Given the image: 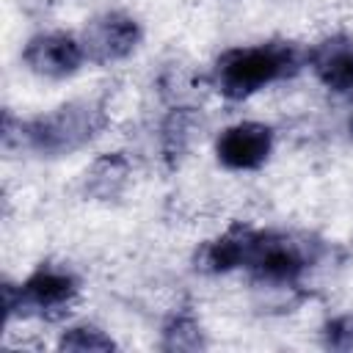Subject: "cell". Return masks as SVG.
I'll return each mask as SVG.
<instances>
[{
    "instance_id": "1",
    "label": "cell",
    "mask_w": 353,
    "mask_h": 353,
    "mask_svg": "<svg viewBox=\"0 0 353 353\" xmlns=\"http://www.w3.org/2000/svg\"><path fill=\"white\" fill-rule=\"evenodd\" d=\"M301 66V52L290 41H268L251 47H232L218 55L212 66V85L229 99H245Z\"/></svg>"
},
{
    "instance_id": "2",
    "label": "cell",
    "mask_w": 353,
    "mask_h": 353,
    "mask_svg": "<svg viewBox=\"0 0 353 353\" xmlns=\"http://www.w3.org/2000/svg\"><path fill=\"white\" fill-rule=\"evenodd\" d=\"M105 124V116L91 102H69L19 124V143L44 157H61L85 146Z\"/></svg>"
},
{
    "instance_id": "3",
    "label": "cell",
    "mask_w": 353,
    "mask_h": 353,
    "mask_svg": "<svg viewBox=\"0 0 353 353\" xmlns=\"http://www.w3.org/2000/svg\"><path fill=\"white\" fill-rule=\"evenodd\" d=\"M309 262H312V251L303 240L281 232L254 229L243 268L251 270V276L262 284L287 287V284H295L309 270Z\"/></svg>"
},
{
    "instance_id": "4",
    "label": "cell",
    "mask_w": 353,
    "mask_h": 353,
    "mask_svg": "<svg viewBox=\"0 0 353 353\" xmlns=\"http://www.w3.org/2000/svg\"><path fill=\"white\" fill-rule=\"evenodd\" d=\"M6 312L22 314H41L55 317L61 314L80 292V281L69 268L58 265H39L19 287L6 284Z\"/></svg>"
},
{
    "instance_id": "5",
    "label": "cell",
    "mask_w": 353,
    "mask_h": 353,
    "mask_svg": "<svg viewBox=\"0 0 353 353\" xmlns=\"http://www.w3.org/2000/svg\"><path fill=\"white\" fill-rule=\"evenodd\" d=\"M85 61L94 63H116L127 58L141 41V25L121 11H108L88 22L80 36Z\"/></svg>"
},
{
    "instance_id": "6",
    "label": "cell",
    "mask_w": 353,
    "mask_h": 353,
    "mask_svg": "<svg viewBox=\"0 0 353 353\" xmlns=\"http://www.w3.org/2000/svg\"><path fill=\"white\" fill-rule=\"evenodd\" d=\"M273 152V130L262 121H237L215 141V157L229 171H254Z\"/></svg>"
},
{
    "instance_id": "7",
    "label": "cell",
    "mask_w": 353,
    "mask_h": 353,
    "mask_svg": "<svg viewBox=\"0 0 353 353\" xmlns=\"http://www.w3.org/2000/svg\"><path fill=\"white\" fill-rule=\"evenodd\" d=\"M22 61L33 74L61 80L74 74L83 66L85 50H83V41L72 33H39L25 44Z\"/></svg>"
},
{
    "instance_id": "8",
    "label": "cell",
    "mask_w": 353,
    "mask_h": 353,
    "mask_svg": "<svg viewBox=\"0 0 353 353\" xmlns=\"http://www.w3.org/2000/svg\"><path fill=\"white\" fill-rule=\"evenodd\" d=\"M312 72L331 91H353V36L336 33L320 41L309 55Z\"/></svg>"
},
{
    "instance_id": "9",
    "label": "cell",
    "mask_w": 353,
    "mask_h": 353,
    "mask_svg": "<svg viewBox=\"0 0 353 353\" xmlns=\"http://www.w3.org/2000/svg\"><path fill=\"white\" fill-rule=\"evenodd\" d=\"M254 229L251 226H232L215 240H207L196 254V268L204 273H229L234 268L245 265L248 245H251Z\"/></svg>"
},
{
    "instance_id": "10",
    "label": "cell",
    "mask_w": 353,
    "mask_h": 353,
    "mask_svg": "<svg viewBox=\"0 0 353 353\" xmlns=\"http://www.w3.org/2000/svg\"><path fill=\"white\" fill-rule=\"evenodd\" d=\"M201 345H204L201 325L196 323L193 314H176L163 328V347L168 350H196Z\"/></svg>"
},
{
    "instance_id": "11",
    "label": "cell",
    "mask_w": 353,
    "mask_h": 353,
    "mask_svg": "<svg viewBox=\"0 0 353 353\" xmlns=\"http://www.w3.org/2000/svg\"><path fill=\"white\" fill-rule=\"evenodd\" d=\"M63 350H77V353H88V350H113L116 342L99 331L97 325H72L63 331L61 342H58Z\"/></svg>"
},
{
    "instance_id": "12",
    "label": "cell",
    "mask_w": 353,
    "mask_h": 353,
    "mask_svg": "<svg viewBox=\"0 0 353 353\" xmlns=\"http://www.w3.org/2000/svg\"><path fill=\"white\" fill-rule=\"evenodd\" d=\"M323 345L331 350H353V314L331 317L323 325Z\"/></svg>"
},
{
    "instance_id": "13",
    "label": "cell",
    "mask_w": 353,
    "mask_h": 353,
    "mask_svg": "<svg viewBox=\"0 0 353 353\" xmlns=\"http://www.w3.org/2000/svg\"><path fill=\"white\" fill-rule=\"evenodd\" d=\"M350 132H353V116H350Z\"/></svg>"
}]
</instances>
